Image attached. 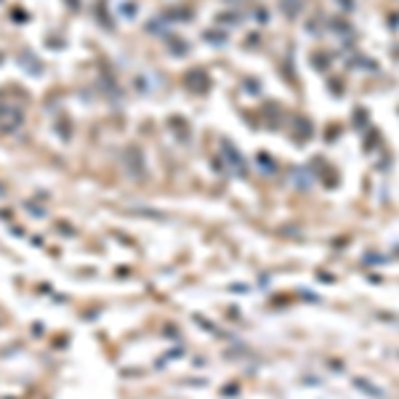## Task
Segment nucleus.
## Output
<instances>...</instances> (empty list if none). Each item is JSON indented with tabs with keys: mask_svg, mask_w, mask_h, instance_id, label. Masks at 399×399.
<instances>
[{
	"mask_svg": "<svg viewBox=\"0 0 399 399\" xmlns=\"http://www.w3.org/2000/svg\"><path fill=\"white\" fill-rule=\"evenodd\" d=\"M24 122L22 110H16L13 104H0V133H13Z\"/></svg>",
	"mask_w": 399,
	"mask_h": 399,
	"instance_id": "f257e3e1",
	"label": "nucleus"
}]
</instances>
